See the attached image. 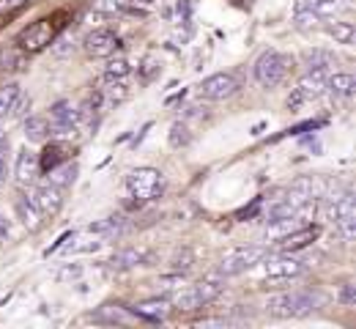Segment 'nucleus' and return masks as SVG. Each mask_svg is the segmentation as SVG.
<instances>
[{"label":"nucleus","instance_id":"nucleus-1","mask_svg":"<svg viewBox=\"0 0 356 329\" xmlns=\"http://www.w3.org/2000/svg\"><path fill=\"white\" fill-rule=\"evenodd\" d=\"M321 305V296L312 291H282L266 299V313L280 319H305Z\"/></svg>","mask_w":356,"mask_h":329},{"label":"nucleus","instance_id":"nucleus-2","mask_svg":"<svg viewBox=\"0 0 356 329\" xmlns=\"http://www.w3.org/2000/svg\"><path fill=\"white\" fill-rule=\"evenodd\" d=\"M222 291H225V278L220 275V272H214V275L203 278L197 285H189V288H184V291L173 294V307L184 310V313L200 310L203 305L214 302V299H217Z\"/></svg>","mask_w":356,"mask_h":329},{"label":"nucleus","instance_id":"nucleus-3","mask_svg":"<svg viewBox=\"0 0 356 329\" xmlns=\"http://www.w3.org/2000/svg\"><path fill=\"white\" fill-rule=\"evenodd\" d=\"M255 266H258V282H285L305 272V264L299 258H293L291 252H280L271 258L266 255Z\"/></svg>","mask_w":356,"mask_h":329},{"label":"nucleus","instance_id":"nucleus-4","mask_svg":"<svg viewBox=\"0 0 356 329\" xmlns=\"http://www.w3.org/2000/svg\"><path fill=\"white\" fill-rule=\"evenodd\" d=\"M288 72H291V58L277 49L264 52L252 66V74H255L258 86H264V88H277L288 77Z\"/></svg>","mask_w":356,"mask_h":329},{"label":"nucleus","instance_id":"nucleus-5","mask_svg":"<svg viewBox=\"0 0 356 329\" xmlns=\"http://www.w3.org/2000/svg\"><path fill=\"white\" fill-rule=\"evenodd\" d=\"M162 189H165V179L154 168H134L132 173L127 176V192L132 195L137 203L156 200L162 195Z\"/></svg>","mask_w":356,"mask_h":329},{"label":"nucleus","instance_id":"nucleus-6","mask_svg":"<svg viewBox=\"0 0 356 329\" xmlns=\"http://www.w3.org/2000/svg\"><path fill=\"white\" fill-rule=\"evenodd\" d=\"M326 77H329V72H323V69H310V72L296 83L293 94L288 96V110L296 113V110H302L305 104L321 99V96L326 94Z\"/></svg>","mask_w":356,"mask_h":329},{"label":"nucleus","instance_id":"nucleus-7","mask_svg":"<svg viewBox=\"0 0 356 329\" xmlns=\"http://www.w3.org/2000/svg\"><path fill=\"white\" fill-rule=\"evenodd\" d=\"M268 252L264 247H233V250H227L222 258H220V264H217V272L222 275V278H233V275H241V272H247V269H252L261 258H266Z\"/></svg>","mask_w":356,"mask_h":329},{"label":"nucleus","instance_id":"nucleus-8","mask_svg":"<svg viewBox=\"0 0 356 329\" xmlns=\"http://www.w3.org/2000/svg\"><path fill=\"white\" fill-rule=\"evenodd\" d=\"M47 124H49V132H55L58 138H72L83 124H80V110L69 102V99H60L49 107V115H47Z\"/></svg>","mask_w":356,"mask_h":329},{"label":"nucleus","instance_id":"nucleus-9","mask_svg":"<svg viewBox=\"0 0 356 329\" xmlns=\"http://www.w3.org/2000/svg\"><path fill=\"white\" fill-rule=\"evenodd\" d=\"M55 33H58V22L55 19H39L33 25H28L25 31H19L17 47L22 52H42V49L55 42Z\"/></svg>","mask_w":356,"mask_h":329},{"label":"nucleus","instance_id":"nucleus-10","mask_svg":"<svg viewBox=\"0 0 356 329\" xmlns=\"http://www.w3.org/2000/svg\"><path fill=\"white\" fill-rule=\"evenodd\" d=\"M329 217L334 220L337 231L343 236V241H354L356 239V200L351 192H346L343 198H337L329 206Z\"/></svg>","mask_w":356,"mask_h":329},{"label":"nucleus","instance_id":"nucleus-11","mask_svg":"<svg viewBox=\"0 0 356 329\" xmlns=\"http://www.w3.org/2000/svg\"><path fill=\"white\" fill-rule=\"evenodd\" d=\"M200 96L209 99V102H222V99H230V96L238 91V80L227 72H220V74H211L200 83Z\"/></svg>","mask_w":356,"mask_h":329},{"label":"nucleus","instance_id":"nucleus-12","mask_svg":"<svg viewBox=\"0 0 356 329\" xmlns=\"http://www.w3.org/2000/svg\"><path fill=\"white\" fill-rule=\"evenodd\" d=\"M83 45H86V52L93 58H110V55H115V49L121 47V39L110 28H96L83 39Z\"/></svg>","mask_w":356,"mask_h":329},{"label":"nucleus","instance_id":"nucleus-13","mask_svg":"<svg viewBox=\"0 0 356 329\" xmlns=\"http://www.w3.org/2000/svg\"><path fill=\"white\" fill-rule=\"evenodd\" d=\"M63 192L66 189H60V187H55V184H49V182H42L39 187H33L28 195L33 198V203L39 206V211L42 214H58L60 211V206H63Z\"/></svg>","mask_w":356,"mask_h":329},{"label":"nucleus","instance_id":"nucleus-14","mask_svg":"<svg viewBox=\"0 0 356 329\" xmlns=\"http://www.w3.org/2000/svg\"><path fill=\"white\" fill-rule=\"evenodd\" d=\"M14 176L19 187H33L36 176H39V154H33L31 148H22L17 154V165H14Z\"/></svg>","mask_w":356,"mask_h":329},{"label":"nucleus","instance_id":"nucleus-15","mask_svg":"<svg viewBox=\"0 0 356 329\" xmlns=\"http://www.w3.org/2000/svg\"><path fill=\"white\" fill-rule=\"evenodd\" d=\"M296 3L312 11L318 19H334L351 11V0H296Z\"/></svg>","mask_w":356,"mask_h":329},{"label":"nucleus","instance_id":"nucleus-16","mask_svg":"<svg viewBox=\"0 0 356 329\" xmlns=\"http://www.w3.org/2000/svg\"><path fill=\"white\" fill-rule=\"evenodd\" d=\"M315 236H318V228H315V225L293 228L291 234H285L277 239V250H280V252H296V250L307 247L310 241H315Z\"/></svg>","mask_w":356,"mask_h":329},{"label":"nucleus","instance_id":"nucleus-17","mask_svg":"<svg viewBox=\"0 0 356 329\" xmlns=\"http://www.w3.org/2000/svg\"><path fill=\"white\" fill-rule=\"evenodd\" d=\"M17 217L22 220V225L25 228H31V231H36L39 225H42V211H39V206L33 203V198L31 195H19L17 198Z\"/></svg>","mask_w":356,"mask_h":329},{"label":"nucleus","instance_id":"nucleus-18","mask_svg":"<svg viewBox=\"0 0 356 329\" xmlns=\"http://www.w3.org/2000/svg\"><path fill=\"white\" fill-rule=\"evenodd\" d=\"M69 145L66 143H49L44 151L39 154V170H44L49 173L52 168H58V165H63L66 159H69Z\"/></svg>","mask_w":356,"mask_h":329},{"label":"nucleus","instance_id":"nucleus-19","mask_svg":"<svg viewBox=\"0 0 356 329\" xmlns=\"http://www.w3.org/2000/svg\"><path fill=\"white\" fill-rule=\"evenodd\" d=\"M168 313H170V302L168 299H148V302L134 305V316H140L145 321H165Z\"/></svg>","mask_w":356,"mask_h":329},{"label":"nucleus","instance_id":"nucleus-20","mask_svg":"<svg viewBox=\"0 0 356 329\" xmlns=\"http://www.w3.org/2000/svg\"><path fill=\"white\" fill-rule=\"evenodd\" d=\"M326 91L337 99H351L356 91V80L354 74H346V72H334L326 77Z\"/></svg>","mask_w":356,"mask_h":329},{"label":"nucleus","instance_id":"nucleus-21","mask_svg":"<svg viewBox=\"0 0 356 329\" xmlns=\"http://www.w3.org/2000/svg\"><path fill=\"white\" fill-rule=\"evenodd\" d=\"M127 231V223H124V217H107V220H102V223H96V225H90L88 234L99 236L102 241H107V239H118V236H124Z\"/></svg>","mask_w":356,"mask_h":329},{"label":"nucleus","instance_id":"nucleus-22","mask_svg":"<svg viewBox=\"0 0 356 329\" xmlns=\"http://www.w3.org/2000/svg\"><path fill=\"white\" fill-rule=\"evenodd\" d=\"M145 261H148V252H145V250L129 247V250H118L107 264H110L113 269H132V266H140V264H145Z\"/></svg>","mask_w":356,"mask_h":329},{"label":"nucleus","instance_id":"nucleus-23","mask_svg":"<svg viewBox=\"0 0 356 329\" xmlns=\"http://www.w3.org/2000/svg\"><path fill=\"white\" fill-rule=\"evenodd\" d=\"M74 179H77V165L74 162H63V165H58V168H52L49 173H47V182L49 184H55V187L60 189H69L74 184Z\"/></svg>","mask_w":356,"mask_h":329},{"label":"nucleus","instance_id":"nucleus-24","mask_svg":"<svg viewBox=\"0 0 356 329\" xmlns=\"http://www.w3.org/2000/svg\"><path fill=\"white\" fill-rule=\"evenodd\" d=\"M326 33L334 39V42H340V45H351L356 39V28L354 22H346V19H332V22H326Z\"/></svg>","mask_w":356,"mask_h":329},{"label":"nucleus","instance_id":"nucleus-25","mask_svg":"<svg viewBox=\"0 0 356 329\" xmlns=\"http://www.w3.org/2000/svg\"><path fill=\"white\" fill-rule=\"evenodd\" d=\"M302 61H305L307 69H323V72H332V66H334V55L318 47L305 49V52H302Z\"/></svg>","mask_w":356,"mask_h":329},{"label":"nucleus","instance_id":"nucleus-26","mask_svg":"<svg viewBox=\"0 0 356 329\" xmlns=\"http://www.w3.org/2000/svg\"><path fill=\"white\" fill-rule=\"evenodd\" d=\"M47 135H49V124H47L44 115L25 118V138H28V143H44Z\"/></svg>","mask_w":356,"mask_h":329},{"label":"nucleus","instance_id":"nucleus-27","mask_svg":"<svg viewBox=\"0 0 356 329\" xmlns=\"http://www.w3.org/2000/svg\"><path fill=\"white\" fill-rule=\"evenodd\" d=\"M129 74H132V66H129L127 58H115V61H110L107 69H104V80H107V83H124Z\"/></svg>","mask_w":356,"mask_h":329},{"label":"nucleus","instance_id":"nucleus-28","mask_svg":"<svg viewBox=\"0 0 356 329\" xmlns=\"http://www.w3.org/2000/svg\"><path fill=\"white\" fill-rule=\"evenodd\" d=\"M129 6H132V0H90V8L96 14H110V17L124 14Z\"/></svg>","mask_w":356,"mask_h":329},{"label":"nucleus","instance_id":"nucleus-29","mask_svg":"<svg viewBox=\"0 0 356 329\" xmlns=\"http://www.w3.org/2000/svg\"><path fill=\"white\" fill-rule=\"evenodd\" d=\"M318 22H321V19H318L312 11H307L305 6H299V3H296V8H293V25H296L299 31H312Z\"/></svg>","mask_w":356,"mask_h":329},{"label":"nucleus","instance_id":"nucleus-30","mask_svg":"<svg viewBox=\"0 0 356 329\" xmlns=\"http://www.w3.org/2000/svg\"><path fill=\"white\" fill-rule=\"evenodd\" d=\"M17 96H19V86H3V88H0V121L11 113Z\"/></svg>","mask_w":356,"mask_h":329},{"label":"nucleus","instance_id":"nucleus-31","mask_svg":"<svg viewBox=\"0 0 356 329\" xmlns=\"http://www.w3.org/2000/svg\"><path fill=\"white\" fill-rule=\"evenodd\" d=\"M189 129H186V124H181V121H176L173 127H170V145L173 148H181V145H186L189 143Z\"/></svg>","mask_w":356,"mask_h":329},{"label":"nucleus","instance_id":"nucleus-32","mask_svg":"<svg viewBox=\"0 0 356 329\" xmlns=\"http://www.w3.org/2000/svg\"><path fill=\"white\" fill-rule=\"evenodd\" d=\"M28 107H31V99L28 96H22V91H19V96H17V102H14V107H11V118H25V113H28Z\"/></svg>","mask_w":356,"mask_h":329},{"label":"nucleus","instance_id":"nucleus-33","mask_svg":"<svg viewBox=\"0 0 356 329\" xmlns=\"http://www.w3.org/2000/svg\"><path fill=\"white\" fill-rule=\"evenodd\" d=\"M80 275H83V269H80V266L74 264V266H63V269H60V272H58L55 278L63 282V280H74V278H80Z\"/></svg>","mask_w":356,"mask_h":329},{"label":"nucleus","instance_id":"nucleus-34","mask_svg":"<svg viewBox=\"0 0 356 329\" xmlns=\"http://www.w3.org/2000/svg\"><path fill=\"white\" fill-rule=\"evenodd\" d=\"M340 302H343V305H348V307H354L356 305V291H354V285H351V282H346V285H343V291H340Z\"/></svg>","mask_w":356,"mask_h":329},{"label":"nucleus","instance_id":"nucleus-35","mask_svg":"<svg viewBox=\"0 0 356 329\" xmlns=\"http://www.w3.org/2000/svg\"><path fill=\"white\" fill-rule=\"evenodd\" d=\"M28 0H0V14H11L17 8H22Z\"/></svg>","mask_w":356,"mask_h":329},{"label":"nucleus","instance_id":"nucleus-36","mask_svg":"<svg viewBox=\"0 0 356 329\" xmlns=\"http://www.w3.org/2000/svg\"><path fill=\"white\" fill-rule=\"evenodd\" d=\"M6 151H8V145H0V184L8 176V157H6Z\"/></svg>","mask_w":356,"mask_h":329},{"label":"nucleus","instance_id":"nucleus-37","mask_svg":"<svg viewBox=\"0 0 356 329\" xmlns=\"http://www.w3.org/2000/svg\"><path fill=\"white\" fill-rule=\"evenodd\" d=\"M143 66H145V69H143V80H151V74H154V72L159 69L154 58H145V63H143Z\"/></svg>","mask_w":356,"mask_h":329},{"label":"nucleus","instance_id":"nucleus-38","mask_svg":"<svg viewBox=\"0 0 356 329\" xmlns=\"http://www.w3.org/2000/svg\"><path fill=\"white\" fill-rule=\"evenodd\" d=\"M305 145H307V148H312V151H321V143H318V138H305Z\"/></svg>","mask_w":356,"mask_h":329},{"label":"nucleus","instance_id":"nucleus-39","mask_svg":"<svg viewBox=\"0 0 356 329\" xmlns=\"http://www.w3.org/2000/svg\"><path fill=\"white\" fill-rule=\"evenodd\" d=\"M8 236V223H6V217H0V239H6Z\"/></svg>","mask_w":356,"mask_h":329},{"label":"nucleus","instance_id":"nucleus-40","mask_svg":"<svg viewBox=\"0 0 356 329\" xmlns=\"http://www.w3.org/2000/svg\"><path fill=\"white\" fill-rule=\"evenodd\" d=\"M0 145H8V138H6V132L0 129Z\"/></svg>","mask_w":356,"mask_h":329},{"label":"nucleus","instance_id":"nucleus-41","mask_svg":"<svg viewBox=\"0 0 356 329\" xmlns=\"http://www.w3.org/2000/svg\"><path fill=\"white\" fill-rule=\"evenodd\" d=\"M143 3H156V0H143Z\"/></svg>","mask_w":356,"mask_h":329},{"label":"nucleus","instance_id":"nucleus-42","mask_svg":"<svg viewBox=\"0 0 356 329\" xmlns=\"http://www.w3.org/2000/svg\"><path fill=\"white\" fill-rule=\"evenodd\" d=\"M247 3H250V0H247Z\"/></svg>","mask_w":356,"mask_h":329}]
</instances>
